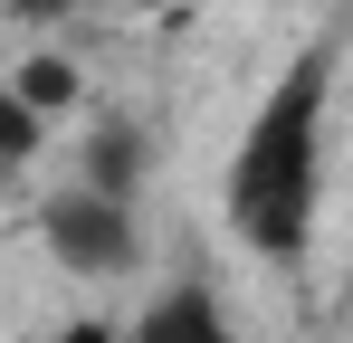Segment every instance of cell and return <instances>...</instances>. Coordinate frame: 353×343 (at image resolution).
<instances>
[{"instance_id": "obj_1", "label": "cell", "mask_w": 353, "mask_h": 343, "mask_svg": "<svg viewBox=\"0 0 353 343\" xmlns=\"http://www.w3.org/2000/svg\"><path fill=\"white\" fill-rule=\"evenodd\" d=\"M325 96H334V48H296L287 76L258 96L230 163V229L258 258H296L315 238L325 200Z\"/></svg>"}, {"instance_id": "obj_2", "label": "cell", "mask_w": 353, "mask_h": 343, "mask_svg": "<svg viewBox=\"0 0 353 343\" xmlns=\"http://www.w3.org/2000/svg\"><path fill=\"white\" fill-rule=\"evenodd\" d=\"M39 238H48V258L77 267V277H115L124 258H134V210L77 181V191H58V200L39 210Z\"/></svg>"}, {"instance_id": "obj_3", "label": "cell", "mask_w": 353, "mask_h": 343, "mask_svg": "<svg viewBox=\"0 0 353 343\" xmlns=\"http://www.w3.org/2000/svg\"><path fill=\"white\" fill-rule=\"evenodd\" d=\"M124 343H230V315H220L210 286H163V295L134 315Z\"/></svg>"}, {"instance_id": "obj_4", "label": "cell", "mask_w": 353, "mask_h": 343, "mask_svg": "<svg viewBox=\"0 0 353 343\" xmlns=\"http://www.w3.org/2000/svg\"><path fill=\"white\" fill-rule=\"evenodd\" d=\"M10 96H19V105L39 114V124H48V114H67L77 105V96H86V76H77V57H58V48H39L29 57V67H19V76H10Z\"/></svg>"}, {"instance_id": "obj_5", "label": "cell", "mask_w": 353, "mask_h": 343, "mask_svg": "<svg viewBox=\"0 0 353 343\" xmlns=\"http://www.w3.org/2000/svg\"><path fill=\"white\" fill-rule=\"evenodd\" d=\"M134 181H143V134H134V124H96V143H86V191L124 200Z\"/></svg>"}, {"instance_id": "obj_6", "label": "cell", "mask_w": 353, "mask_h": 343, "mask_svg": "<svg viewBox=\"0 0 353 343\" xmlns=\"http://www.w3.org/2000/svg\"><path fill=\"white\" fill-rule=\"evenodd\" d=\"M39 134H48V124L19 105L10 86H0V172H19V163H29V153H39Z\"/></svg>"}, {"instance_id": "obj_7", "label": "cell", "mask_w": 353, "mask_h": 343, "mask_svg": "<svg viewBox=\"0 0 353 343\" xmlns=\"http://www.w3.org/2000/svg\"><path fill=\"white\" fill-rule=\"evenodd\" d=\"M48 343H124V324H96V315H77V324H58Z\"/></svg>"}, {"instance_id": "obj_8", "label": "cell", "mask_w": 353, "mask_h": 343, "mask_svg": "<svg viewBox=\"0 0 353 343\" xmlns=\"http://www.w3.org/2000/svg\"><path fill=\"white\" fill-rule=\"evenodd\" d=\"M10 10H19V19H67L77 0H10Z\"/></svg>"}, {"instance_id": "obj_9", "label": "cell", "mask_w": 353, "mask_h": 343, "mask_svg": "<svg viewBox=\"0 0 353 343\" xmlns=\"http://www.w3.org/2000/svg\"><path fill=\"white\" fill-rule=\"evenodd\" d=\"M134 10H181V0H134Z\"/></svg>"}, {"instance_id": "obj_10", "label": "cell", "mask_w": 353, "mask_h": 343, "mask_svg": "<svg viewBox=\"0 0 353 343\" xmlns=\"http://www.w3.org/2000/svg\"><path fill=\"white\" fill-rule=\"evenodd\" d=\"M0 200H10V172H0Z\"/></svg>"}, {"instance_id": "obj_11", "label": "cell", "mask_w": 353, "mask_h": 343, "mask_svg": "<svg viewBox=\"0 0 353 343\" xmlns=\"http://www.w3.org/2000/svg\"><path fill=\"white\" fill-rule=\"evenodd\" d=\"M344 286H353V277H344Z\"/></svg>"}]
</instances>
